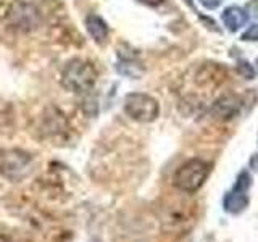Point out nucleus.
<instances>
[{
	"label": "nucleus",
	"mask_w": 258,
	"mask_h": 242,
	"mask_svg": "<svg viewBox=\"0 0 258 242\" xmlns=\"http://www.w3.org/2000/svg\"><path fill=\"white\" fill-rule=\"evenodd\" d=\"M256 63H258V60H256Z\"/></svg>",
	"instance_id": "dca6fc26"
},
{
	"label": "nucleus",
	"mask_w": 258,
	"mask_h": 242,
	"mask_svg": "<svg viewBox=\"0 0 258 242\" xmlns=\"http://www.w3.org/2000/svg\"><path fill=\"white\" fill-rule=\"evenodd\" d=\"M99 73L95 67L87 60L73 58L70 60L61 71V84L70 92L79 95L89 94L94 89Z\"/></svg>",
	"instance_id": "f257e3e1"
},
{
	"label": "nucleus",
	"mask_w": 258,
	"mask_h": 242,
	"mask_svg": "<svg viewBox=\"0 0 258 242\" xmlns=\"http://www.w3.org/2000/svg\"><path fill=\"white\" fill-rule=\"evenodd\" d=\"M208 174H210V163H207L202 158H192L177 168V171L174 173L173 177V184L176 189L187 194H194L204 186Z\"/></svg>",
	"instance_id": "f03ea898"
},
{
	"label": "nucleus",
	"mask_w": 258,
	"mask_h": 242,
	"mask_svg": "<svg viewBox=\"0 0 258 242\" xmlns=\"http://www.w3.org/2000/svg\"><path fill=\"white\" fill-rule=\"evenodd\" d=\"M226 79V71L216 63H205L196 76V83L202 87H216Z\"/></svg>",
	"instance_id": "0eeeda50"
},
{
	"label": "nucleus",
	"mask_w": 258,
	"mask_h": 242,
	"mask_svg": "<svg viewBox=\"0 0 258 242\" xmlns=\"http://www.w3.org/2000/svg\"><path fill=\"white\" fill-rule=\"evenodd\" d=\"M237 73L245 79H253L255 78V71L252 68V65H250L248 62H244V60L237 63Z\"/></svg>",
	"instance_id": "9b49d317"
},
{
	"label": "nucleus",
	"mask_w": 258,
	"mask_h": 242,
	"mask_svg": "<svg viewBox=\"0 0 258 242\" xmlns=\"http://www.w3.org/2000/svg\"><path fill=\"white\" fill-rule=\"evenodd\" d=\"M86 29L89 32V36H91L97 44H105V40L108 39V34H110V29L107 26V23L97 15L87 16L86 18Z\"/></svg>",
	"instance_id": "6e6552de"
},
{
	"label": "nucleus",
	"mask_w": 258,
	"mask_h": 242,
	"mask_svg": "<svg viewBox=\"0 0 258 242\" xmlns=\"http://www.w3.org/2000/svg\"><path fill=\"white\" fill-rule=\"evenodd\" d=\"M256 161H258V158H256Z\"/></svg>",
	"instance_id": "f3484780"
},
{
	"label": "nucleus",
	"mask_w": 258,
	"mask_h": 242,
	"mask_svg": "<svg viewBox=\"0 0 258 242\" xmlns=\"http://www.w3.org/2000/svg\"><path fill=\"white\" fill-rule=\"evenodd\" d=\"M250 184H252V177H250V174L247 171H242L237 176V181H236V186H234V189L229 194H226V197H224L223 207H224L226 212L232 213V215H237L248 205L247 191L250 188Z\"/></svg>",
	"instance_id": "39448f33"
},
{
	"label": "nucleus",
	"mask_w": 258,
	"mask_h": 242,
	"mask_svg": "<svg viewBox=\"0 0 258 242\" xmlns=\"http://www.w3.org/2000/svg\"><path fill=\"white\" fill-rule=\"evenodd\" d=\"M124 113L137 123H152L160 115V105L152 95L131 92L124 97Z\"/></svg>",
	"instance_id": "7ed1b4c3"
},
{
	"label": "nucleus",
	"mask_w": 258,
	"mask_h": 242,
	"mask_svg": "<svg viewBox=\"0 0 258 242\" xmlns=\"http://www.w3.org/2000/svg\"><path fill=\"white\" fill-rule=\"evenodd\" d=\"M242 108V100L236 94H224L212 105V115L216 119H232L239 115Z\"/></svg>",
	"instance_id": "423d86ee"
},
{
	"label": "nucleus",
	"mask_w": 258,
	"mask_h": 242,
	"mask_svg": "<svg viewBox=\"0 0 258 242\" xmlns=\"http://www.w3.org/2000/svg\"><path fill=\"white\" fill-rule=\"evenodd\" d=\"M200 4L205 8H208V10H215V8H218L223 4V0H200Z\"/></svg>",
	"instance_id": "ddd939ff"
},
{
	"label": "nucleus",
	"mask_w": 258,
	"mask_h": 242,
	"mask_svg": "<svg viewBox=\"0 0 258 242\" xmlns=\"http://www.w3.org/2000/svg\"><path fill=\"white\" fill-rule=\"evenodd\" d=\"M242 40H247V42H255V40H258V24H252V26L242 34Z\"/></svg>",
	"instance_id": "f8f14e48"
},
{
	"label": "nucleus",
	"mask_w": 258,
	"mask_h": 242,
	"mask_svg": "<svg viewBox=\"0 0 258 242\" xmlns=\"http://www.w3.org/2000/svg\"><path fill=\"white\" fill-rule=\"evenodd\" d=\"M137 2H141L147 7H158L160 4H163V0H137Z\"/></svg>",
	"instance_id": "4468645a"
},
{
	"label": "nucleus",
	"mask_w": 258,
	"mask_h": 242,
	"mask_svg": "<svg viewBox=\"0 0 258 242\" xmlns=\"http://www.w3.org/2000/svg\"><path fill=\"white\" fill-rule=\"evenodd\" d=\"M32 157L29 153L10 149V150H0V174H4L8 179H20L24 177L31 169Z\"/></svg>",
	"instance_id": "20e7f679"
},
{
	"label": "nucleus",
	"mask_w": 258,
	"mask_h": 242,
	"mask_svg": "<svg viewBox=\"0 0 258 242\" xmlns=\"http://www.w3.org/2000/svg\"><path fill=\"white\" fill-rule=\"evenodd\" d=\"M221 18H223V23L226 24V28H228L231 32H236L245 24L247 13L239 7H228L223 12Z\"/></svg>",
	"instance_id": "1a4fd4ad"
},
{
	"label": "nucleus",
	"mask_w": 258,
	"mask_h": 242,
	"mask_svg": "<svg viewBox=\"0 0 258 242\" xmlns=\"http://www.w3.org/2000/svg\"><path fill=\"white\" fill-rule=\"evenodd\" d=\"M118 71L121 73V75H124V76H129V78H139L142 73H144V68L141 67L139 63H137L136 60H129V58H124V60H121L118 63Z\"/></svg>",
	"instance_id": "9d476101"
},
{
	"label": "nucleus",
	"mask_w": 258,
	"mask_h": 242,
	"mask_svg": "<svg viewBox=\"0 0 258 242\" xmlns=\"http://www.w3.org/2000/svg\"><path fill=\"white\" fill-rule=\"evenodd\" d=\"M0 242H8V239H7V237H4V236H0Z\"/></svg>",
	"instance_id": "2eb2a0df"
}]
</instances>
